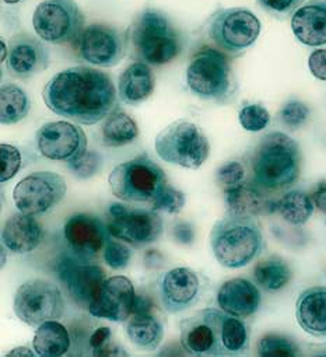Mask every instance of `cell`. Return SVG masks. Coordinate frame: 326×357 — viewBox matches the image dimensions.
Returning a JSON list of instances; mask_svg holds the SVG:
<instances>
[{
	"label": "cell",
	"mask_w": 326,
	"mask_h": 357,
	"mask_svg": "<svg viewBox=\"0 0 326 357\" xmlns=\"http://www.w3.org/2000/svg\"><path fill=\"white\" fill-rule=\"evenodd\" d=\"M308 68L316 79L326 82V50L313 51L308 58Z\"/></svg>",
	"instance_id": "cell-42"
},
{
	"label": "cell",
	"mask_w": 326,
	"mask_h": 357,
	"mask_svg": "<svg viewBox=\"0 0 326 357\" xmlns=\"http://www.w3.org/2000/svg\"><path fill=\"white\" fill-rule=\"evenodd\" d=\"M44 240V230L36 216L19 213L10 216L2 229V244L15 254L36 251Z\"/></svg>",
	"instance_id": "cell-23"
},
{
	"label": "cell",
	"mask_w": 326,
	"mask_h": 357,
	"mask_svg": "<svg viewBox=\"0 0 326 357\" xmlns=\"http://www.w3.org/2000/svg\"><path fill=\"white\" fill-rule=\"evenodd\" d=\"M130 40L137 56L150 65H164L181 52L177 31L164 13L147 9L130 29Z\"/></svg>",
	"instance_id": "cell-6"
},
{
	"label": "cell",
	"mask_w": 326,
	"mask_h": 357,
	"mask_svg": "<svg viewBox=\"0 0 326 357\" xmlns=\"http://www.w3.org/2000/svg\"><path fill=\"white\" fill-rule=\"evenodd\" d=\"M77 55L94 66L112 68L118 65L125 52L121 33L107 24H90L75 40Z\"/></svg>",
	"instance_id": "cell-15"
},
{
	"label": "cell",
	"mask_w": 326,
	"mask_h": 357,
	"mask_svg": "<svg viewBox=\"0 0 326 357\" xmlns=\"http://www.w3.org/2000/svg\"><path fill=\"white\" fill-rule=\"evenodd\" d=\"M180 326L181 346L194 356H238L249 349L247 324L222 308H203Z\"/></svg>",
	"instance_id": "cell-2"
},
{
	"label": "cell",
	"mask_w": 326,
	"mask_h": 357,
	"mask_svg": "<svg viewBox=\"0 0 326 357\" xmlns=\"http://www.w3.org/2000/svg\"><path fill=\"white\" fill-rule=\"evenodd\" d=\"M132 259V251L114 240H109L104 248V261L112 269H123Z\"/></svg>",
	"instance_id": "cell-40"
},
{
	"label": "cell",
	"mask_w": 326,
	"mask_h": 357,
	"mask_svg": "<svg viewBox=\"0 0 326 357\" xmlns=\"http://www.w3.org/2000/svg\"><path fill=\"white\" fill-rule=\"evenodd\" d=\"M185 201H187L185 194L176 190L174 187H171L169 184L164 188V191H162L158 195V198L151 204V209L155 212L162 211V212H167L170 215H177L185 206Z\"/></svg>",
	"instance_id": "cell-38"
},
{
	"label": "cell",
	"mask_w": 326,
	"mask_h": 357,
	"mask_svg": "<svg viewBox=\"0 0 326 357\" xmlns=\"http://www.w3.org/2000/svg\"><path fill=\"white\" fill-rule=\"evenodd\" d=\"M185 77L189 90L206 101L227 102L235 93V80L227 56L210 47L192 55Z\"/></svg>",
	"instance_id": "cell-7"
},
{
	"label": "cell",
	"mask_w": 326,
	"mask_h": 357,
	"mask_svg": "<svg viewBox=\"0 0 326 357\" xmlns=\"http://www.w3.org/2000/svg\"><path fill=\"white\" fill-rule=\"evenodd\" d=\"M66 191V181L62 175L38 171L27 175L16 185L13 201L19 212L30 216H44L62 202Z\"/></svg>",
	"instance_id": "cell-11"
},
{
	"label": "cell",
	"mask_w": 326,
	"mask_h": 357,
	"mask_svg": "<svg viewBox=\"0 0 326 357\" xmlns=\"http://www.w3.org/2000/svg\"><path fill=\"white\" fill-rule=\"evenodd\" d=\"M291 269L281 258H269L259 262L254 269L255 282L267 291L281 290L291 279Z\"/></svg>",
	"instance_id": "cell-32"
},
{
	"label": "cell",
	"mask_w": 326,
	"mask_h": 357,
	"mask_svg": "<svg viewBox=\"0 0 326 357\" xmlns=\"http://www.w3.org/2000/svg\"><path fill=\"white\" fill-rule=\"evenodd\" d=\"M311 115L309 107L298 100H291L283 105L279 114L280 122L290 130L300 129L304 126Z\"/></svg>",
	"instance_id": "cell-35"
},
{
	"label": "cell",
	"mask_w": 326,
	"mask_h": 357,
	"mask_svg": "<svg viewBox=\"0 0 326 357\" xmlns=\"http://www.w3.org/2000/svg\"><path fill=\"white\" fill-rule=\"evenodd\" d=\"M94 356H127V353L125 350H122V347L108 342L107 344H104L100 349L93 350Z\"/></svg>",
	"instance_id": "cell-46"
},
{
	"label": "cell",
	"mask_w": 326,
	"mask_h": 357,
	"mask_svg": "<svg viewBox=\"0 0 326 357\" xmlns=\"http://www.w3.org/2000/svg\"><path fill=\"white\" fill-rule=\"evenodd\" d=\"M244 178H245V167L237 160L224 162L222 167H219L216 172V181L224 190L242 184Z\"/></svg>",
	"instance_id": "cell-39"
},
{
	"label": "cell",
	"mask_w": 326,
	"mask_h": 357,
	"mask_svg": "<svg viewBox=\"0 0 326 357\" xmlns=\"http://www.w3.org/2000/svg\"><path fill=\"white\" fill-rule=\"evenodd\" d=\"M6 3H9V5H16V3H19V2H22V0H5Z\"/></svg>",
	"instance_id": "cell-49"
},
{
	"label": "cell",
	"mask_w": 326,
	"mask_h": 357,
	"mask_svg": "<svg viewBox=\"0 0 326 357\" xmlns=\"http://www.w3.org/2000/svg\"><path fill=\"white\" fill-rule=\"evenodd\" d=\"M15 314L30 326H40L47 321H58L65 312V300L61 289L47 280L23 283L15 296Z\"/></svg>",
	"instance_id": "cell-10"
},
{
	"label": "cell",
	"mask_w": 326,
	"mask_h": 357,
	"mask_svg": "<svg viewBox=\"0 0 326 357\" xmlns=\"http://www.w3.org/2000/svg\"><path fill=\"white\" fill-rule=\"evenodd\" d=\"M295 318L309 335L326 337V287L313 286L300 293L295 303Z\"/></svg>",
	"instance_id": "cell-24"
},
{
	"label": "cell",
	"mask_w": 326,
	"mask_h": 357,
	"mask_svg": "<svg viewBox=\"0 0 326 357\" xmlns=\"http://www.w3.org/2000/svg\"><path fill=\"white\" fill-rule=\"evenodd\" d=\"M125 329L129 340L144 350H155L164 337V325L153 311L133 312L126 319Z\"/></svg>",
	"instance_id": "cell-26"
},
{
	"label": "cell",
	"mask_w": 326,
	"mask_h": 357,
	"mask_svg": "<svg viewBox=\"0 0 326 357\" xmlns=\"http://www.w3.org/2000/svg\"><path fill=\"white\" fill-rule=\"evenodd\" d=\"M224 201L227 213L240 218H254L269 211L266 198L255 188L240 184L224 190Z\"/></svg>",
	"instance_id": "cell-27"
},
{
	"label": "cell",
	"mask_w": 326,
	"mask_h": 357,
	"mask_svg": "<svg viewBox=\"0 0 326 357\" xmlns=\"http://www.w3.org/2000/svg\"><path fill=\"white\" fill-rule=\"evenodd\" d=\"M312 198L304 191H290L274 204V211L290 225L302 226L313 213Z\"/></svg>",
	"instance_id": "cell-31"
},
{
	"label": "cell",
	"mask_w": 326,
	"mask_h": 357,
	"mask_svg": "<svg viewBox=\"0 0 326 357\" xmlns=\"http://www.w3.org/2000/svg\"><path fill=\"white\" fill-rule=\"evenodd\" d=\"M70 172L76 175L80 180L94 176L102 167V157L93 150L84 151L77 160L68 164Z\"/></svg>",
	"instance_id": "cell-36"
},
{
	"label": "cell",
	"mask_w": 326,
	"mask_h": 357,
	"mask_svg": "<svg viewBox=\"0 0 326 357\" xmlns=\"http://www.w3.org/2000/svg\"><path fill=\"white\" fill-rule=\"evenodd\" d=\"M9 356H34V353L27 347H17L9 353Z\"/></svg>",
	"instance_id": "cell-47"
},
{
	"label": "cell",
	"mask_w": 326,
	"mask_h": 357,
	"mask_svg": "<svg viewBox=\"0 0 326 357\" xmlns=\"http://www.w3.org/2000/svg\"><path fill=\"white\" fill-rule=\"evenodd\" d=\"M261 291L255 283L244 279L234 278L222 284L217 291L219 307L238 318L252 317L261 307Z\"/></svg>",
	"instance_id": "cell-21"
},
{
	"label": "cell",
	"mask_w": 326,
	"mask_h": 357,
	"mask_svg": "<svg viewBox=\"0 0 326 357\" xmlns=\"http://www.w3.org/2000/svg\"><path fill=\"white\" fill-rule=\"evenodd\" d=\"M72 344L69 331L58 321L41 324L34 335L33 349L38 356L59 357L69 351Z\"/></svg>",
	"instance_id": "cell-28"
},
{
	"label": "cell",
	"mask_w": 326,
	"mask_h": 357,
	"mask_svg": "<svg viewBox=\"0 0 326 357\" xmlns=\"http://www.w3.org/2000/svg\"><path fill=\"white\" fill-rule=\"evenodd\" d=\"M6 58L8 70L20 79H29L49 66V52L37 38L19 34L9 41Z\"/></svg>",
	"instance_id": "cell-20"
},
{
	"label": "cell",
	"mask_w": 326,
	"mask_h": 357,
	"mask_svg": "<svg viewBox=\"0 0 326 357\" xmlns=\"http://www.w3.org/2000/svg\"><path fill=\"white\" fill-rule=\"evenodd\" d=\"M154 147L160 158L189 169L202 167L210 153L206 135L188 119H178L162 129L155 136Z\"/></svg>",
	"instance_id": "cell-8"
},
{
	"label": "cell",
	"mask_w": 326,
	"mask_h": 357,
	"mask_svg": "<svg viewBox=\"0 0 326 357\" xmlns=\"http://www.w3.org/2000/svg\"><path fill=\"white\" fill-rule=\"evenodd\" d=\"M31 109L27 93L16 84H5L0 91V121L3 125H15L23 121Z\"/></svg>",
	"instance_id": "cell-30"
},
{
	"label": "cell",
	"mask_w": 326,
	"mask_h": 357,
	"mask_svg": "<svg viewBox=\"0 0 326 357\" xmlns=\"http://www.w3.org/2000/svg\"><path fill=\"white\" fill-rule=\"evenodd\" d=\"M311 198L318 211L326 213V181H322L315 187Z\"/></svg>",
	"instance_id": "cell-45"
},
{
	"label": "cell",
	"mask_w": 326,
	"mask_h": 357,
	"mask_svg": "<svg viewBox=\"0 0 326 357\" xmlns=\"http://www.w3.org/2000/svg\"><path fill=\"white\" fill-rule=\"evenodd\" d=\"M108 225L88 213H77L68 219L63 237L72 255L82 261H93L111 240Z\"/></svg>",
	"instance_id": "cell-17"
},
{
	"label": "cell",
	"mask_w": 326,
	"mask_h": 357,
	"mask_svg": "<svg viewBox=\"0 0 326 357\" xmlns=\"http://www.w3.org/2000/svg\"><path fill=\"white\" fill-rule=\"evenodd\" d=\"M155 80L144 62L130 63L118 80L119 100L127 105H139L154 91Z\"/></svg>",
	"instance_id": "cell-25"
},
{
	"label": "cell",
	"mask_w": 326,
	"mask_h": 357,
	"mask_svg": "<svg viewBox=\"0 0 326 357\" xmlns=\"http://www.w3.org/2000/svg\"><path fill=\"white\" fill-rule=\"evenodd\" d=\"M107 216L111 236L137 248L155 243L164 231L162 219L153 209H130L122 204H114Z\"/></svg>",
	"instance_id": "cell-13"
},
{
	"label": "cell",
	"mask_w": 326,
	"mask_h": 357,
	"mask_svg": "<svg viewBox=\"0 0 326 357\" xmlns=\"http://www.w3.org/2000/svg\"><path fill=\"white\" fill-rule=\"evenodd\" d=\"M22 153L16 146L8 143L0 144V162H2L0 181L6 183L15 178L22 168Z\"/></svg>",
	"instance_id": "cell-37"
},
{
	"label": "cell",
	"mask_w": 326,
	"mask_h": 357,
	"mask_svg": "<svg viewBox=\"0 0 326 357\" xmlns=\"http://www.w3.org/2000/svg\"><path fill=\"white\" fill-rule=\"evenodd\" d=\"M112 195L123 202L153 204L169 185L166 172L147 155L116 165L108 175Z\"/></svg>",
	"instance_id": "cell-5"
},
{
	"label": "cell",
	"mask_w": 326,
	"mask_h": 357,
	"mask_svg": "<svg viewBox=\"0 0 326 357\" xmlns=\"http://www.w3.org/2000/svg\"><path fill=\"white\" fill-rule=\"evenodd\" d=\"M136 298L134 286L127 278L112 276L102 283L88 312L97 318L123 322L133 314Z\"/></svg>",
	"instance_id": "cell-18"
},
{
	"label": "cell",
	"mask_w": 326,
	"mask_h": 357,
	"mask_svg": "<svg viewBox=\"0 0 326 357\" xmlns=\"http://www.w3.org/2000/svg\"><path fill=\"white\" fill-rule=\"evenodd\" d=\"M254 183L265 190H281L294 184L301 172L298 143L281 132L265 135L251 157Z\"/></svg>",
	"instance_id": "cell-3"
},
{
	"label": "cell",
	"mask_w": 326,
	"mask_h": 357,
	"mask_svg": "<svg viewBox=\"0 0 326 357\" xmlns=\"http://www.w3.org/2000/svg\"><path fill=\"white\" fill-rule=\"evenodd\" d=\"M304 0H258L259 6L276 19H284L301 8Z\"/></svg>",
	"instance_id": "cell-41"
},
{
	"label": "cell",
	"mask_w": 326,
	"mask_h": 357,
	"mask_svg": "<svg viewBox=\"0 0 326 357\" xmlns=\"http://www.w3.org/2000/svg\"><path fill=\"white\" fill-rule=\"evenodd\" d=\"M259 34L261 22L255 13L248 9H222L210 19V40L217 47L231 54H238L252 47Z\"/></svg>",
	"instance_id": "cell-12"
},
{
	"label": "cell",
	"mask_w": 326,
	"mask_h": 357,
	"mask_svg": "<svg viewBox=\"0 0 326 357\" xmlns=\"http://www.w3.org/2000/svg\"><path fill=\"white\" fill-rule=\"evenodd\" d=\"M139 136V128L132 116L116 108L102 125V140L107 146L119 147L132 143Z\"/></svg>",
	"instance_id": "cell-29"
},
{
	"label": "cell",
	"mask_w": 326,
	"mask_h": 357,
	"mask_svg": "<svg viewBox=\"0 0 326 357\" xmlns=\"http://www.w3.org/2000/svg\"><path fill=\"white\" fill-rule=\"evenodd\" d=\"M295 38L308 47L326 45V0H309L291 17Z\"/></svg>",
	"instance_id": "cell-22"
},
{
	"label": "cell",
	"mask_w": 326,
	"mask_h": 357,
	"mask_svg": "<svg viewBox=\"0 0 326 357\" xmlns=\"http://www.w3.org/2000/svg\"><path fill=\"white\" fill-rule=\"evenodd\" d=\"M171 234L174 240L183 245H191L195 241V230L191 223L178 222L173 226Z\"/></svg>",
	"instance_id": "cell-43"
},
{
	"label": "cell",
	"mask_w": 326,
	"mask_h": 357,
	"mask_svg": "<svg viewBox=\"0 0 326 357\" xmlns=\"http://www.w3.org/2000/svg\"><path fill=\"white\" fill-rule=\"evenodd\" d=\"M38 151L48 160L72 162L87 151V136L84 130L66 121L48 122L36 135Z\"/></svg>",
	"instance_id": "cell-14"
},
{
	"label": "cell",
	"mask_w": 326,
	"mask_h": 357,
	"mask_svg": "<svg viewBox=\"0 0 326 357\" xmlns=\"http://www.w3.org/2000/svg\"><path fill=\"white\" fill-rule=\"evenodd\" d=\"M42 97L54 114L87 126L105 119L116 104L111 76L88 66L59 72L47 83Z\"/></svg>",
	"instance_id": "cell-1"
},
{
	"label": "cell",
	"mask_w": 326,
	"mask_h": 357,
	"mask_svg": "<svg viewBox=\"0 0 326 357\" xmlns=\"http://www.w3.org/2000/svg\"><path fill=\"white\" fill-rule=\"evenodd\" d=\"M33 26L47 43H75L84 30V16L75 0H44L33 15Z\"/></svg>",
	"instance_id": "cell-9"
},
{
	"label": "cell",
	"mask_w": 326,
	"mask_h": 357,
	"mask_svg": "<svg viewBox=\"0 0 326 357\" xmlns=\"http://www.w3.org/2000/svg\"><path fill=\"white\" fill-rule=\"evenodd\" d=\"M8 52H9V48H8L6 43H5V41H2V62H5V61H6V58H8Z\"/></svg>",
	"instance_id": "cell-48"
},
{
	"label": "cell",
	"mask_w": 326,
	"mask_h": 357,
	"mask_svg": "<svg viewBox=\"0 0 326 357\" xmlns=\"http://www.w3.org/2000/svg\"><path fill=\"white\" fill-rule=\"evenodd\" d=\"M210 245L222 266L238 269L249 265L262 254L265 238L259 223L254 218L228 215L213 226Z\"/></svg>",
	"instance_id": "cell-4"
},
{
	"label": "cell",
	"mask_w": 326,
	"mask_h": 357,
	"mask_svg": "<svg viewBox=\"0 0 326 357\" xmlns=\"http://www.w3.org/2000/svg\"><path fill=\"white\" fill-rule=\"evenodd\" d=\"M298 353H300L298 344L287 336L269 333L262 336L258 342V354L262 357H280V356L291 357V356H297Z\"/></svg>",
	"instance_id": "cell-33"
},
{
	"label": "cell",
	"mask_w": 326,
	"mask_h": 357,
	"mask_svg": "<svg viewBox=\"0 0 326 357\" xmlns=\"http://www.w3.org/2000/svg\"><path fill=\"white\" fill-rule=\"evenodd\" d=\"M241 126L248 132H261L270 123L269 111L261 104H248L238 114Z\"/></svg>",
	"instance_id": "cell-34"
},
{
	"label": "cell",
	"mask_w": 326,
	"mask_h": 357,
	"mask_svg": "<svg viewBox=\"0 0 326 357\" xmlns=\"http://www.w3.org/2000/svg\"><path fill=\"white\" fill-rule=\"evenodd\" d=\"M109 337H111V329L108 326H101L98 329H95L90 337H88V346L95 350V349H100L102 347L104 344H107L109 342Z\"/></svg>",
	"instance_id": "cell-44"
},
{
	"label": "cell",
	"mask_w": 326,
	"mask_h": 357,
	"mask_svg": "<svg viewBox=\"0 0 326 357\" xmlns=\"http://www.w3.org/2000/svg\"><path fill=\"white\" fill-rule=\"evenodd\" d=\"M58 278L70 298L84 310H88L107 279L105 271L97 265H88L75 255H65L56 266Z\"/></svg>",
	"instance_id": "cell-16"
},
{
	"label": "cell",
	"mask_w": 326,
	"mask_h": 357,
	"mask_svg": "<svg viewBox=\"0 0 326 357\" xmlns=\"http://www.w3.org/2000/svg\"><path fill=\"white\" fill-rule=\"evenodd\" d=\"M202 284L198 275L189 268H174L162 275L158 282V296L162 308L178 314L192 305L201 297Z\"/></svg>",
	"instance_id": "cell-19"
}]
</instances>
